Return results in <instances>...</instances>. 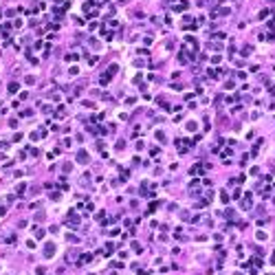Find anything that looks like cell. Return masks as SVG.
Here are the masks:
<instances>
[{
	"mask_svg": "<svg viewBox=\"0 0 275 275\" xmlns=\"http://www.w3.org/2000/svg\"><path fill=\"white\" fill-rule=\"evenodd\" d=\"M77 161H79V163H86V161H88V154H86V152H79Z\"/></svg>",
	"mask_w": 275,
	"mask_h": 275,
	"instance_id": "1",
	"label": "cell"
}]
</instances>
